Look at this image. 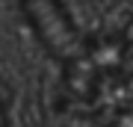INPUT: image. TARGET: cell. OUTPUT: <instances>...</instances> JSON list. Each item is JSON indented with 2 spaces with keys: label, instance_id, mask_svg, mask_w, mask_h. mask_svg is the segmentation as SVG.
Listing matches in <instances>:
<instances>
[{
  "label": "cell",
  "instance_id": "2",
  "mask_svg": "<svg viewBox=\"0 0 133 127\" xmlns=\"http://www.w3.org/2000/svg\"><path fill=\"white\" fill-rule=\"evenodd\" d=\"M21 12L30 24V30L36 38L44 44V50H50L56 59L68 62L80 50V33H77L74 21L68 18L62 0H18Z\"/></svg>",
  "mask_w": 133,
  "mask_h": 127
},
{
  "label": "cell",
  "instance_id": "1",
  "mask_svg": "<svg viewBox=\"0 0 133 127\" xmlns=\"http://www.w3.org/2000/svg\"><path fill=\"white\" fill-rule=\"evenodd\" d=\"M127 59V38L121 33H101L83 42L80 50L65 62L62 89L74 104H89L112 74H118Z\"/></svg>",
  "mask_w": 133,
  "mask_h": 127
},
{
  "label": "cell",
  "instance_id": "3",
  "mask_svg": "<svg viewBox=\"0 0 133 127\" xmlns=\"http://www.w3.org/2000/svg\"><path fill=\"white\" fill-rule=\"evenodd\" d=\"M80 127H98V124H95V121H86V124H80Z\"/></svg>",
  "mask_w": 133,
  "mask_h": 127
}]
</instances>
